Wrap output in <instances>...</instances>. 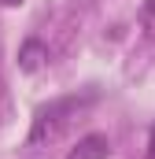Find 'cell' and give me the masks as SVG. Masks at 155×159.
Listing matches in <instances>:
<instances>
[{"label":"cell","mask_w":155,"mask_h":159,"mask_svg":"<svg viewBox=\"0 0 155 159\" xmlns=\"http://www.w3.org/2000/svg\"><path fill=\"white\" fill-rule=\"evenodd\" d=\"M140 26H144L148 37H155V0H144V7H140Z\"/></svg>","instance_id":"obj_4"},{"label":"cell","mask_w":155,"mask_h":159,"mask_svg":"<svg viewBox=\"0 0 155 159\" xmlns=\"http://www.w3.org/2000/svg\"><path fill=\"white\" fill-rule=\"evenodd\" d=\"M96 96L92 93H85V96H59V100H52V104H44L37 115H33V126H30V144H44V141H52L67 122L74 119L81 107H89Z\"/></svg>","instance_id":"obj_1"},{"label":"cell","mask_w":155,"mask_h":159,"mask_svg":"<svg viewBox=\"0 0 155 159\" xmlns=\"http://www.w3.org/2000/svg\"><path fill=\"white\" fill-rule=\"evenodd\" d=\"M22 0H0V7H19Z\"/></svg>","instance_id":"obj_6"},{"label":"cell","mask_w":155,"mask_h":159,"mask_svg":"<svg viewBox=\"0 0 155 159\" xmlns=\"http://www.w3.org/2000/svg\"><path fill=\"white\" fill-rule=\"evenodd\" d=\"M48 63V44L37 37H30V41H22V48H19V67L26 70V74H33V70H41Z\"/></svg>","instance_id":"obj_3"},{"label":"cell","mask_w":155,"mask_h":159,"mask_svg":"<svg viewBox=\"0 0 155 159\" xmlns=\"http://www.w3.org/2000/svg\"><path fill=\"white\" fill-rule=\"evenodd\" d=\"M107 156H111V141L104 133H85L74 148H70L67 159H107Z\"/></svg>","instance_id":"obj_2"},{"label":"cell","mask_w":155,"mask_h":159,"mask_svg":"<svg viewBox=\"0 0 155 159\" xmlns=\"http://www.w3.org/2000/svg\"><path fill=\"white\" fill-rule=\"evenodd\" d=\"M148 159H155V126H152V133H148Z\"/></svg>","instance_id":"obj_5"}]
</instances>
